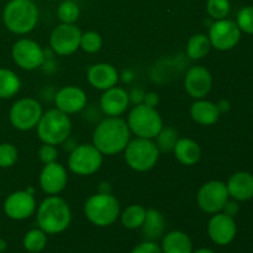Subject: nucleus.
Listing matches in <instances>:
<instances>
[{
    "label": "nucleus",
    "mask_w": 253,
    "mask_h": 253,
    "mask_svg": "<svg viewBox=\"0 0 253 253\" xmlns=\"http://www.w3.org/2000/svg\"><path fill=\"white\" fill-rule=\"evenodd\" d=\"M131 131L127 123L120 118H106L96 126L93 145L103 155L111 156L125 150L130 142Z\"/></svg>",
    "instance_id": "nucleus-1"
},
{
    "label": "nucleus",
    "mask_w": 253,
    "mask_h": 253,
    "mask_svg": "<svg viewBox=\"0 0 253 253\" xmlns=\"http://www.w3.org/2000/svg\"><path fill=\"white\" fill-rule=\"evenodd\" d=\"M72 221L71 208L62 198L52 195L40 204L37 209V224L47 235L61 234Z\"/></svg>",
    "instance_id": "nucleus-2"
},
{
    "label": "nucleus",
    "mask_w": 253,
    "mask_h": 253,
    "mask_svg": "<svg viewBox=\"0 0 253 253\" xmlns=\"http://www.w3.org/2000/svg\"><path fill=\"white\" fill-rule=\"evenodd\" d=\"M2 21L9 31L25 35L39 21V9L32 0H10L2 11Z\"/></svg>",
    "instance_id": "nucleus-3"
},
{
    "label": "nucleus",
    "mask_w": 253,
    "mask_h": 253,
    "mask_svg": "<svg viewBox=\"0 0 253 253\" xmlns=\"http://www.w3.org/2000/svg\"><path fill=\"white\" fill-rule=\"evenodd\" d=\"M72 123L68 115L58 109H52L42 114L37 124V135L40 140L47 145H61L68 140L71 135Z\"/></svg>",
    "instance_id": "nucleus-4"
},
{
    "label": "nucleus",
    "mask_w": 253,
    "mask_h": 253,
    "mask_svg": "<svg viewBox=\"0 0 253 253\" xmlns=\"http://www.w3.org/2000/svg\"><path fill=\"white\" fill-rule=\"evenodd\" d=\"M84 214L91 224L105 227L116 221L120 214V204L111 194L98 193L85 202Z\"/></svg>",
    "instance_id": "nucleus-5"
},
{
    "label": "nucleus",
    "mask_w": 253,
    "mask_h": 253,
    "mask_svg": "<svg viewBox=\"0 0 253 253\" xmlns=\"http://www.w3.org/2000/svg\"><path fill=\"white\" fill-rule=\"evenodd\" d=\"M127 125L131 132L137 137L152 140L163 127L162 118L155 108L138 104L131 110L127 119Z\"/></svg>",
    "instance_id": "nucleus-6"
},
{
    "label": "nucleus",
    "mask_w": 253,
    "mask_h": 253,
    "mask_svg": "<svg viewBox=\"0 0 253 253\" xmlns=\"http://www.w3.org/2000/svg\"><path fill=\"white\" fill-rule=\"evenodd\" d=\"M160 157V150L148 138L137 137L125 147V161L130 168L137 172H146L153 168Z\"/></svg>",
    "instance_id": "nucleus-7"
},
{
    "label": "nucleus",
    "mask_w": 253,
    "mask_h": 253,
    "mask_svg": "<svg viewBox=\"0 0 253 253\" xmlns=\"http://www.w3.org/2000/svg\"><path fill=\"white\" fill-rule=\"evenodd\" d=\"M103 165V153L94 145H79L72 150L68 167L78 175H90Z\"/></svg>",
    "instance_id": "nucleus-8"
},
{
    "label": "nucleus",
    "mask_w": 253,
    "mask_h": 253,
    "mask_svg": "<svg viewBox=\"0 0 253 253\" xmlns=\"http://www.w3.org/2000/svg\"><path fill=\"white\" fill-rule=\"evenodd\" d=\"M41 116V104L32 98H22L15 101L9 113L10 123L20 131H29L36 127Z\"/></svg>",
    "instance_id": "nucleus-9"
},
{
    "label": "nucleus",
    "mask_w": 253,
    "mask_h": 253,
    "mask_svg": "<svg viewBox=\"0 0 253 253\" xmlns=\"http://www.w3.org/2000/svg\"><path fill=\"white\" fill-rule=\"evenodd\" d=\"M226 184L220 180H211L203 185L198 192V205L208 214H217L224 209L229 200Z\"/></svg>",
    "instance_id": "nucleus-10"
},
{
    "label": "nucleus",
    "mask_w": 253,
    "mask_h": 253,
    "mask_svg": "<svg viewBox=\"0 0 253 253\" xmlns=\"http://www.w3.org/2000/svg\"><path fill=\"white\" fill-rule=\"evenodd\" d=\"M241 39V30L237 24L231 20L222 19L215 20L209 30V40L211 47L219 51H229L232 49Z\"/></svg>",
    "instance_id": "nucleus-11"
},
{
    "label": "nucleus",
    "mask_w": 253,
    "mask_h": 253,
    "mask_svg": "<svg viewBox=\"0 0 253 253\" xmlns=\"http://www.w3.org/2000/svg\"><path fill=\"white\" fill-rule=\"evenodd\" d=\"M44 58V51L37 42L32 40H19L12 47V59L20 68L25 71H34L41 67Z\"/></svg>",
    "instance_id": "nucleus-12"
},
{
    "label": "nucleus",
    "mask_w": 253,
    "mask_h": 253,
    "mask_svg": "<svg viewBox=\"0 0 253 253\" xmlns=\"http://www.w3.org/2000/svg\"><path fill=\"white\" fill-rule=\"evenodd\" d=\"M82 31L74 24H61L52 31L51 47L57 54L68 56L74 53L81 44Z\"/></svg>",
    "instance_id": "nucleus-13"
},
{
    "label": "nucleus",
    "mask_w": 253,
    "mask_h": 253,
    "mask_svg": "<svg viewBox=\"0 0 253 253\" xmlns=\"http://www.w3.org/2000/svg\"><path fill=\"white\" fill-rule=\"evenodd\" d=\"M237 227L234 217L224 214V212H217L210 219L208 225V234L211 241L219 246H226L231 244L236 237Z\"/></svg>",
    "instance_id": "nucleus-14"
},
{
    "label": "nucleus",
    "mask_w": 253,
    "mask_h": 253,
    "mask_svg": "<svg viewBox=\"0 0 253 253\" xmlns=\"http://www.w3.org/2000/svg\"><path fill=\"white\" fill-rule=\"evenodd\" d=\"M36 210L34 194L27 190H19L5 199L4 212L12 220H24L31 216Z\"/></svg>",
    "instance_id": "nucleus-15"
},
{
    "label": "nucleus",
    "mask_w": 253,
    "mask_h": 253,
    "mask_svg": "<svg viewBox=\"0 0 253 253\" xmlns=\"http://www.w3.org/2000/svg\"><path fill=\"white\" fill-rule=\"evenodd\" d=\"M184 86L192 98L203 99L212 86L211 74L203 66L192 67L185 74Z\"/></svg>",
    "instance_id": "nucleus-16"
},
{
    "label": "nucleus",
    "mask_w": 253,
    "mask_h": 253,
    "mask_svg": "<svg viewBox=\"0 0 253 253\" xmlns=\"http://www.w3.org/2000/svg\"><path fill=\"white\" fill-rule=\"evenodd\" d=\"M68 175L66 168L57 162L44 165L40 174V185L42 190L49 195H56L66 188Z\"/></svg>",
    "instance_id": "nucleus-17"
},
{
    "label": "nucleus",
    "mask_w": 253,
    "mask_h": 253,
    "mask_svg": "<svg viewBox=\"0 0 253 253\" xmlns=\"http://www.w3.org/2000/svg\"><path fill=\"white\" fill-rule=\"evenodd\" d=\"M54 104L59 111L67 115L78 113L86 105V94L78 86H64L57 91L54 96Z\"/></svg>",
    "instance_id": "nucleus-18"
},
{
    "label": "nucleus",
    "mask_w": 253,
    "mask_h": 253,
    "mask_svg": "<svg viewBox=\"0 0 253 253\" xmlns=\"http://www.w3.org/2000/svg\"><path fill=\"white\" fill-rule=\"evenodd\" d=\"M128 103H130V99H128L127 91L123 88L113 86L110 89H106L105 93L101 95L100 108L106 116L116 118L125 113Z\"/></svg>",
    "instance_id": "nucleus-19"
},
{
    "label": "nucleus",
    "mask_w": 253,
    "mask_h": 253,
    "mask_svg": "<svg viewBox=\"0 0 253 253\" xmlns=\"http://www.w3.org/2000/svg\"><path fill=\"white\" fill-rule=\"evenodd\" d=\"M86 78L94 88L106 90L116 85L119 81V73L115 67L111 64L98 63L88 69Z\"/></svg>",
    "instance_id": "nucleus-20"
},
{
    "label": "nucleus",
    "mask_w": 253,
    "mask_h": 253,
    "mask_svg": "<svg viewBox=\"0 0 253 253\" xmlns=\"http://www.w3.org/2000/svg\"><path fill=\"white\" fill-rule=\"evenodd\" d=\"M229 197L237 202H247L253 198V174L250 172H237L226 183Z\"/></svg>",
    "instance_id": "nucleus-21"
},
{
    "label": "nucleus",
    "mask_w": 253,
    "mask_h": 253,
    "mask_svg": "<svg viewBox=\"0 0 253 253\" xmlns=\"http://www.w3.org/2000/svg\"><path fill=\"white\" fill-rule=\"evenodd\" d=\"M190 115L195 123L209 126L219 120L220 111L216 104H212L211 101L198 100L190 108Z\"/></svg>",
    "instance_id": "nucleus-22"
},
{
    "label": "nucleus",
    "mask_w": 253,
    "mask_h": 253,
    "mask_svg": "<svg viewBox=\"0 0 253 253\" xmlns=\"http://www.w3.org/2000/svg\"><path fill=\"white\" fill-rule=\"evenodd\" d=\"M142 234L147 241H155L162 237L166 229L165 216L156 209L146 210L145 221L142 224Z\"/></svg>",
    "instance_id": "nucleus-23"
},
{
    "label": "nucleus",
    "mask_w": 253,
    "mask_h": 253,
    "mask_svg": "<svg viewBox=\"0 0 253 253\" xmlns=\"http://www.w3.org/2000/svg\"><path fill=\"white\" fill-rule=\"evenodd\" d=\"M174 156L182 165L193 166L199 162L202 150L195 141L190 138H180L174 146Z\"/></svg>",
    "instance_id": "nucleus-24"
},
{
    "label": "nucleus",
    "mask_w": 253,
    "mask_h": 253,
    "mask_svg": "<svg viewBox=\"0 0 253 253\" xmlns=\"http://www.w3.org/2000/svg\"><path fill=\"white\" fill-rule=\"evenodd\" d=\"M161 249L163 253H192L193 244L185 232L175 230L166 235Z\"/></svg>",
    "instance_id": "nucleus-25"
},
{
    "label": "nucleus",
    "mask_w": 253,
    "mask_h": 253,
    "mask_svg": "<svg viewBox=\"0 0 253 253\" xmlns=\"http://www.w3.org/2000/svg\"><path fill=\"white\" fill-rule=\"evenodd\" d=\"M21 88V82L15 72L0 68V99H10L16 95Z\"/></svg>",
    "instance_id": "nucleus-26"
},
{
    "label": "nucleus",
    "mask_w": 253,
    "mask_h": 253,
    "mask_svg": "<svg viewBox=\"0 0 253 253\" xmlns=\"http://www.w3.org/2000/svg\"><path fill=\"white\" fill-rule=\"evenodd\" d=\"M211 48L209 36L204 34H195L189 39L187 44V56L190 59H202L209 53Z\"/></svg>",
    "instance_id": "nucleus-27"
},
{
    "label": "nucleus",
    "mask_w": 253,
    "mask_h": 253,
    "mask_svg": "<svg viewBox=\"0 0 253 253\" xmlns=\"http://www.w3.org/2000/svg\"><path fill=\"white\" fill-rule=\"evenodd\" d=\"M146 217V209L142 205H130L121 215V222L126 229L135 230L142 226Z\"/></svg>",
    "instance_id": "nucleus-28"
},
{
    "label": "nucleus",
    "mask_w": 253,
    "mask_h": 253,
    "mask_svg": "<svg viewBox=\"0 0 253 253\" xmlns=\"http://www.w3.org/2000/svg\"><path fill=\"white\" fill-rule=\"evenodd\" d=\"M47 234L41 229L30 230L24 237V247L31 253H39L46 247Z\"/></svg>",
    "instance_id": "nucleus-29"
},
{
    "label": "nucleus",
    "mask_w": 253,
    "mask_h": 253,
    "mask_svg": "<svg viewBox=\"0 0 253 253\" xmlns=\"http://www.w3.org/2000/svg\"><path fill=\"white\" fill-rule=\"evenodd\" d=\"M157 138V148L160 152H169L174 150V146L178 141V133L173 127H162V130L156 136Z\"/></svg>",
    "instance_id": "nucleus-30"
},
{
    "label": "nucleus",
    "mask_w": 253,
    "mask_h": 253,
    "mask_svg": "<svg viewBox=\"0 0 253 253\" xmlns=\"http://www.w3.org/2000/svg\"><path fill=\"white\" fill-rule=\"evenodd\" d=\"M79 6L73 0H64L57 9V16L62 24H74L79 17Z\"/></svg>",
    "instance_id": "nucleus-31"
},
{
    "label": "nucleus",
    "mask_w": 253,
    "mask_h": 253,
    "mask_svg": "<svg viewBox=\"0 0 253 253\" xmlns=\"http://www.w3.org/2000/svg\"><path fill=\"white\" fill-rule=\"evenodd\" d=\"M230 9H231V5L229 0H208L207 2L208 14L214 20L226 19Z\"/></svg>",
    "instance_id": "nucleus-32"
},
{
    "label": "nucleus",
    "mask_w": 253,
    "mask_h": 253,
    "mask_svg": "<svg viewBox=\"0 0 253 253\" xmlns=\"http://www.w3.org/2000/svg\"><path fill=\"white\" fill-rule=\"evenodd\" d=\"M103 46V40L101 36L95 31H88L85 34H82L81 44L79 47L84 49L88 53H95Z\"/></svg>",
    "instance_id": "nucleus-33"
},
{
    "label": "nucleus",
    "mask_w": 253,
    "mask_h": 253,
    "mask_svg": "<svg viewBox=\"0 0 253 253\" xmlns=\"http://www.w3.org/2000/svg\"><path fill=\"white\" fill-rule=\"evenodd\" d=\"M236 24L241 32L253 35V6H245L237 12Z\"/></svg>",
    "instance_id": "nucleus-34"
},
{
    "label": "nucleus",
    "mask_w": 253,
    "mask_h": 253,
    "mask_svg": "<svg viewBox=\"0 0 253 253\" xmlns=\"http://www.w3.org/2000/svg\"><path fill=\"white\" fill-rule=\"evenodd\" d=\"M16 147L11 143H0V168H9L17 161Z\"/></svg>",
    "instance_id": "nucleus-35"
},
{
    "label": "nucleus",
    "mask_w": 253,
    "mask_h": 253,
    "mask_svg": "<svg viewBox=\"0 0 253 253\" xmlns=\"http://www.w3.org/2000/svg\"><path fill=\"white\" fill-rule=\"evenodd\" d=\"M57 156H58V152H57V148L54 147L53 145H47V143H44L39 151L40 160H41V162L44 163V165L56 162Z\"/></svg>",
    "instance_id": "nucleus-36"
},
{
    "label": "nucleus",
    "mask_w": 253,
    "mask_h": 253,
    "mask_svg": "<svg viewBox=\"0 0 253 253\" xmlns=\"http://www.w3.org/2000/svg\"><path fill=\"white\" fill-rule=\"evenodd\" d=\"M131 253H163L162 249L155 241H145L137 245Z\"/></svg>",
    "instance_id": "nucleus-37"
},
{
    "label": "nucleus",
    "mask_w": 253,
    "mask_h": 253,
    "mask_svg": "<svg viewBox=\"0 0 253 253\" xmlns=\"http://www.w3.org/2000/svg\"><path fill=\"white\" fill-rule=\"evenodd\" d=\"M224 214L229 215V216L231 217H235L237 214H239L240 211V205L239 203H237V200H227L226 204H225L224 207Z\"/></svg>",
    "instance_id": "nucleus-38"
},
{
    "label": "nucleus",
    "mask_w": 253,
    "mask_h": 253,
    "mask_svg": "<svg viewBox=\"0 0 253 253\" xmlns=\"http://www.w3.org/2000/svg\"><path fill=\"white\" fill-rule=\"evenodd\" d=\"M160 103V96H158L157 93H148L145 94V99H143V104L150 108H155Z\"/></svg>",
    "instance_id": "nucleus-39"
},
{
    "label": "nucleus",
    "mask_w": 253,
    "mask_h": 253,
    "mask_svg": "<svg viewBox=\"0 0 253 253\" xmlns=\"http://www.w3.org/2000/svg\"><path fill=\"white\" fill-rule=\"evenodd\" d=\"M128 99H130V101H132L133 104L138 105V104H142L143 99H145V93H143L141 89H133V90L128 94Z\"/></svg>",
    "instance_id": "nucleus-40"
},
{
    "label": "nucleus",
    "mask_w": 253,
    "mask_h": 253,
    "mask_svg": "<svg viewBox=\"0 0 253 253\" xmlns=\"http://www.w3.org/2000/svg\"><path fill=\"white\" fill-rule=\"evenodd\" d=\"M99 193L101 194H111V187L109 183L103 182L100 185H99Z\"/></svg>",
    "instance_id": "nucleus-41"
},
{
    "label": "nucleus",
    "mask_w": 253,
    "mask_h": 253,
    "mask_svg": "<svg viewBox=\"0 0 253 253\" xmlns=\"http://www.w3.org/2000/svg\"><path fill=\"white\" fill-rule=\"evenodd\" d=\"M216 106L220 113H226L230 110V103L227 100H221L219 104H216Z\"/></svg>",
    "instance_id": "nucleus-42"
},
{
    "label": "nucleus",
    "mask_w": 253,
    "mask_h": 253,
    "mask_svg": "<svg viewBox=\"0 0 253 253\" xmlns=\"http://www.w3.org/2000/svg\"><path fill=\"white\" fill-rule=\"evenodd\" d=\"M6 247H7L6 241H5V240H2V239H0V253L4 252L5 250H6Z\"/></svg>",
    "instance_id": "nucleus-43"
},
{
    "label": "nucleus",
    "mask_w": 253,
    "mask_h": 253,
    "mask_svg": "<svg viewBox=\"0 0 253 253\" xmlns=\"http://www.w3.org/2000/svg\"><path fill=\"white\" fill-rule=\"evenodd\" d=\"M192 253H215V252L210 249H199L197 250V251H193Z\"/></svg>",
    "instance_id": "nucleus-44"
}]
</instances>
